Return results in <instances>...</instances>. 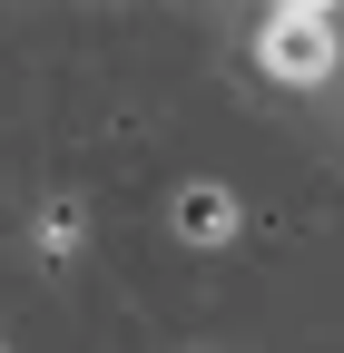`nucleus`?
Here are the masks:
<instances>
[{
  "label": "nucleus",
  "mask_w": 344,
  "mask_h": 353,
  "mask_svg": "<svg viewBox=\"0 0 344 353\" xmlns=\"http://www.w3.org/2000/svg\"><path fill=\"white\" fill-rule=\"evenodd\" d=\"M256 69H266V79H285V88L334 79V10L276 0V10H266V30H256Z\"/></svg>",
  "instance_id": "obj_1"
},
{
  "label": "nucleus",
  "mask_w": 344,
  "mask_h": 353,
  "mask_svg": "<svg viewBox=\"0 0 344 353\" xmlns=\"http://www.w3.org/2000/svg\"><path fill=\"white\" fill-rule=\"evenodd\" d=\"M227 216H236V206H227L217 187H187V196H178V226H187L197 245H217V236H227Z\"/></svg>",
  "instance_id": "obj_2"
},
{
  "label": "nucleus",
  "mask_w": 344,
  "mask_h": 353,
  "mask_svg": "<svg viewBox=\"0 0 344 353\" xmlns=\"http://www.w3.org/2000/svg\"><path fill=\"white\" fill-rule=\"evenodd\" d=\"M305 10H334V0H305Z\"/></svg>",
  "instance_id": "obj_3"
}]
</instances>
